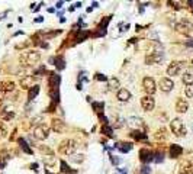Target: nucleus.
Wrapping results in <instances>:
<instances>
[{"label": "nucleus", "instance_id": "nucleus-51", "mask_svg": "<svg viewBox=\"0 0 193 174\" xmlns=\"http://www.w3.org/2000/svg\"><path fill=\"white\" fill-rule=\"evenodd\" d=\"M74 8H81V2H77V3L74 5Z\"/></svg>", "mask_w": 193, "mask_h": 174}, {"label": "nucleus", "instance_id": "nucleus-32", "mask_svg": "<svg viewBox=\"0 0 193 174\" xmlns=\"http://www.w3.org/2000/svg\"><path fill=\"white\" fill-rule=\"evenodd\" d=\"M91 108L100 115V112L105 109V103H103V102H91Z\"/></svg>", "mask_w": 193, "mask_h": 174}, {"label": "nucleus", "instance_id": "nucleus-9", "mask_svg": "<svg viewBox=\"0 0 193 174\" xmlns=\"http://www.w3.org/2000/svg\"><path fill=\"white\" fill-rule=\"evenodd\" d=\"M141 106H142V109L145 110V112H151V110H154V108H155V100H154V97L152 96H144L142 99H141Z\"/></svg>", "mask_w": 193, "mask_h": 174}, {"label": "nucleus", "instance_id": "nucleus-36", "mask_svg": "<svg viewBox=\"0 0 193 174\" xmlns=\"http://www.w3.org/2000/svg\"><path fill=\"white\" fill-rule=\"evenodd\" d=\"M164 161V154L163 152H154V162L160 164Z\"/></svg>", "mask_w": 193, "mask_h": 174}, {"label": "nucleus", "instance_id": "nucleus-50", "mask_svg": "<svg viewBox=\"0 0 193 174\" xmlns=\"http://www.w3.org/2000/svg\"><path fill=\"white\" fill-rule=\"evenodd\" d=\"M91 8H99V3H98V2H93V3H91Z\"/></svg>", "mask_w": 193, "mask_h": 174}, {"label": "nucleus", "instance_id": "nucleus-27", "mask_svg": "<svg viewBox=\"0 0 193 174\" xmlns=\"http://www.w3.org/2000/svg\"><path fill=\"white\" fill-rule=\"evenodd\" d=\"M19 147H21V149H22L23 152H26V154H29V155H31V154H34V151L29 148V144H28L23 138H21V139H19Z\"/></svg>", "mask_w": 193, "mask_h": 174}, {"label": "nucleus", "instance_id": "nucleus-2", "mask_svg": "<svg viewBox=\"0 0 193 174\" xmlns=\"http://www.w3.org/2000/svg\"><path fill=\"white\" fill-rule=\"evenodd\" d=\"M170 128H171V132L176 135V136H179V138H183V136H186V126H184V123H183V121L180 119V118H174L171 122H170Z\"/></svg>", "mask_w": 193, "mask_h": 174}, {"label": "nucleus", "instance_id": "nucleus-15", "mask_svg": "<svg viewBox=\"0 0 193 174\" xmlns=\"http://www.w3.org/2000/svg\"><path fill=\"white\" fill-rule=\"evenodd\" d=\"M139 160L142 162H151V161H154V152L150 151L148 148H142L139 151Z\"/></svg>", "mask_w": 193, "mask_h": 174}, {"label": "nucleus", "instance_id": "nucleus-28", "mask_svg": "<svg viewBox=\"0 0 193 174\" xmlns=\"http://www.w3.org/2000/svg\"><path fill=\"white\" fill-rule=\"evenodd\" d=\"M44 164L47 168H52L55 164H57V158L52 157V155H48V157H44Z\"/></svg>", "mask_w": 193, "mask_h": 174}, {"label": "nucleus", "instance_id": "nucleus-1", "mask_svg": "<svg viewBox=\"0 0 193 174\" xmlns=\"http://www.w3.org/2000/svg\"><path fill=\"white\" fill-rule=\"evenodd\" d=\"M76 149H77V142H76L74 139H64V141L60 144V147H58V152H60V154H63V155H70V157L76 152Z\"/></svg>", "mask_w": 193, "mask_h": 174}, {"label": "nucleus", "instance_id": "nucleus-6", "mask_svg": "<svg viewBox=\"0 0 193 174\" xmlns=\"http://www.w3.org/2000/svg\"><path fill=\"white\" fill-rule=\"evenodd\" d=\"M142 87L148 96H152L157 90V84H155V80L152 77H144L142 80Z\"/></svg>", "mask_w": 193, "mask_h": 174}, {"label": "nucleus", "instance_id": "nucleus-17", "mask_svg": "<svg viewBox=\"0 0 193 174\" xmlns=\"http://www.w3.org/2000/svg\"><path fill=\"white\" fill-rule=\"evenodd\" d=\"M181 80H183V83L186 86H192L193 84V67H187L184 70V74H183Z\"/></svg>", "mask_w": 193, "mask_h": 174}, {"label": "nucleus", "instance_id": "nucleus-20", "mask_svg": "<svg viewBox=\"0 0 193 174\" xmlns=\"http://www.w3.org/2000/svg\"><path fill=\"white\" fill-rule=\"evenodd\" d=\"M21 86H22V89H31V87H34V75H25L21 80Z\"/></svg>", "mask_w": 193, "mask_h": 174}, {"label": "nucleus", "instance_id": "nucleus-52", "mask_svg": "<svg viewBox=\"0 0 193 174\" xmlns=\"http://www.w3.org/2000/svg\"><path fill=\"white\" fill-rule=\"evenodd\" d=\"M2 102H3V95L0 93V103H2Z\"/></svg>", "mask_w": 193, "mask_h": 174}, {"label": "nucleus", "instance_id": "nucleus-34", "mask_svg": "<svg viewBox=\"0 0 193 174\" xmlns=\"http://www.w3.org/2000/svg\"><path fill=\"white\" fill-rule=\"evenodd\" d=\"M90 36V32H87V31H80V34L76 36V41L77 42H83L84 39H87Z\"/></svg>", "mask_w": 193, "mask_h": 174}, {"label": "nucleus", "instance_id": "nucleus-26", "mask_svg": "<svg viewBox=\"0 0 193 174\" xmlns=\"http://www.w3.org/2000/svg\"><path fill=\"white\" fill-rule=\"evenodd\" d=\"M131 136L134 138V139H137V141H147V134H144V132H141V131H132L131 132Z\"/></svg>", "mask_w": 193, "mask_h": 174}, {"label": "nucleus", "instance_id": "nucleus-21", "mask_svg": "<svg viewBox=\"0 0 193 174\" xmlns=\"http://www.w3.org/2000/svg\"><path fill=\"white\" fill-rule=\"evenodd\" d=\"M0 116H2V119H5V121H10V119L15 118V110L10 109V108H5L2 112H0Z\"/></svg>", "mask_w": 193, "mask_h": 174}, {"label": "nucleus", "instance_id": "nucleus-31", "mask_svg": "<svg viewBox=\"0 0 193 174\" xmlns=\"http://www.w3.org/2000/svg\"><path fill=\"white\" fill-rule=\"evenodd\" d=\"M70 160H71L73 162H76V164H81V162L86 160V157H84V154H73V155L70 157Z\"/></svg>", "mask_w": 193, "mask_h": 174}, {"label": "nucleus", "instance_id": "nucleus-29", "mask_svg": "<svg viewBox=\"0 0 193 174\" xmlns=\"http://www.w3.org/2000/svg\"><path fill=\"white\" fill-rule=\"evenodd\" d=\"M109 81V89L111 90H119V87H121V83H119V80L116 78V77H112V78H109L108 80Z\"/></svg>", "mask_w": 193, "mask_h": 174}, {"label": "nucleus", "instance_id": "nucleus-48", "mask_svg": "<svg viewBox=\"0 0 193 174\" xmlns=\"http://www.w3.org/2000/svg\"><path fill=\"white\" fill-rule=\"evenodd\" d=\"M63 5H64V2H57V3H55V8H57V9H61Z\"/></svg>", "mask_w": 193, "mask_h": 174}, {"label": "nucleus", "instance_id": "nucleus-13", "mask_svg": "<svg viewBox=\"0 0 193 174\" xmlns=\"http://www.w3.org/2000/svg\"><path fill=\"white\" fill-rule=\"evenodd\" d=\"M179 174H193V161L186 160L179 167Z\"/></svg>", "mask_w": 193, "mask_h": 174}, {"label": "nucleus", "instance_id": "nucleus-41", "mask_svg": "<svg viewBox=\"0 0 193 174\" xmlns=\"http://www.w3.org/2000/svg\"><path fill=\"white\" fill-rule=\"evenodd\" d=\"M111 162H112L113 165H119V164L122 162V160H121L119 157H113V155H111Z\"/></svg>", "mask_w": 193, "mask_h": 174}, {"label": "nucleus", "instance_id": "nucleus-23", "mask_svg": "<svg viewBox=\"0 0 193 174\" xmlns=\"http://www.w3.org/2000/svg\"><path fill=\"white\" fill-rule=\"evenodd\" d=\"M15 90V83L12 81H0V92H12Z\"/></svg>", "mask_w": 193, "mask_h": 174}, {"label": "nucleus", "instance_id": "nucleus-47", "mask_svg": "<svg viewBox=\"0 0 193 174\" xmlns=\"http://www.w3.org/2000/svg\"><path fill=\"white\" fill-rule=\"evenodd\" d=\"M186 47H190V48H193V39H189V41H186Z\"/></svg>", "mask_w": 193, "mask_h": 174}, {"label": "nucleus", "instance_id": "nucleus-18", "mask_svg": "<svg viewBox=\"0 0 193 174\" xmlns=\"http://www.w3.org/2000/svg\"><path fill=\"white\" fill-rule=\"evenodd\" d=\"M187 109H189V103H187V100L179 97L177 102H176V110H177L179 113H186Z\"/></svg>", "mask_w": 193, "mask_h": 174}, {"label": "nucleus", "instance_id": "nucleus-22", "mask_svg": "<svg viewBox=\"0 0 193 174\" xmlns=\"http://www.w3.org/2000/svg\"><path fill=\"white\" fill-rule=\"evenodd\" d=\"M122 154H125V152H129L132 148H134V145L131 144V142H119V144H116L115 145Z\"/></svg>", "mask_w": 193, "mask_h": 174}, {"label": "nucleus", "instance_id": "nucleus-25", "mask_svg": "<svg viewBox=\"0 0 193 174\" xmlns=\"http://www.w3.org/2000/svg\"><path fill=\"white\" fill-rule=\"evenodd\" d=\"M38 93H39V86H38V84H35L34 87H31V89H29V93H28V100H29V102H32V100L38 96Z\"/></svg>", "mask_w": 193, "mask_h": 174}, {"label": "nucleus", "instance_id": "nucleus-35", "mask_svg": "<svg viewBox=\"0 0 193 174\" xmlns=\"http://www.w3.org/2000/svg\"><path fill=\"white\" fill-rule=\"evenodd\" d=\"M60 164H61V171H63V173H65V174H76V171L71 170V168L67 165L65 161H60Z\"/></svg>", "mask_w": 193, "mask_h": 174}, {"label": "nucleus", "instance_id": "nucleus-39", "mask_svg": "<svg viewBox=\"0 0 193 174\" xmlns=\"http://www.w3.org/2000/svg\"><path fill=\"white\" fill-rule=\"evenodd\" d=\"M184 95H186L187 97H193V84L186 87V89H184Z\"/></svg>", "mask_w": 193, "mask_h": 174}, {"label": "nucleus", "instance_id": "nucleus-45", "mask_svg": "<svg viewBox=\"0 0 193 174\" xmlns=\"http://www.w3.org/2000/svg\"><path fill=\"white\" fill-rule=\"evenodd\" d=\"M6 167V161L5 160H0V170H3Z\"/></svg>", "mask_w": 193, "mask_h": 174}, {"label": "nucleus", "instance_id": "nucleus-11", "mask_svg": "<svg viewBox=\"0 0 193 174\" xmlns=\"http://www.w3.org/2000/svg\"><path fill=\"white\" fill-rule=\"evenodd\" d=\"M126 123H128V126L134 128V131H139L141 128H144V121H142L141 118H138V116H131V118H128V119H126Z\"/></svg>", "mask_w": 193, "mask_h": 174}, {"label": "nucleus", "instance_id": "nucleus-16", "mask_svg": "<svg viewBox=\"0 0 193 174\" xmlns=\"http://www.w3.org/2000/svg\"><path fill=\"white\" fill-rule=\"evenodd\" d=\"M116 99L119 102H129L132 99V95L128 89H119L118 93H116Z\"/></svg>", "mask_w": 193, "mask_h": 174}, {"label": "nucleus", "instance_id": "nucleus-12", "mask_svg": "<svg viewBox=\"0 0 193 174\" xmlns=\"http://www.w3.org/2000/svg\"><path fill=\"white\" fill-rule=\"evenodd\" d=\"M51 128H52V131H55L57 134H63V132H65L67 125H65V122H63L61 119L54 118V119L51 121Z\"/></svg>", "mask_w": 193, "mask_h": 174}, {"label": "nucleus", "instance_id": "nucleus-10", "mask_svg": "<svg viewBox=\"0 0 193 174\" xmlns=\"http://www.w3.org/2000/svg\"><path fill=\"white\" fill-rule=\"evenodd\" d=\"M160 89H161V92H164V93H170L171 90H173V87H174V83H173V80L171 78H168V77H163L161 80H160Z\"/></svg>", "mask_w": 193, "mask_h": 174}, {"label": "nucleus", "instance_id": "nucleus-14", "mask_svg": "<svg viewBox=\"0 0 193 174\" xmlns=\"http://www.w3.org/2000/svg\"><path fill=\"white\" fill-rule=\"evenodd\" d=\"M60 83H61V75H58V74H55V73L49 74V78H48V86L51 87V90H58Z\"/></svg>", "mask_w": 193, "mask_h": 174}, {"label": "nucleus", "instance_id": "nucleus-38", "mask_svg": "<svg viewBox=\"0 0 193 174\" xmlns=\"http://www.w3.org/2000/svg\"><path fill=\"white\" fill-rule=\"evenodd\" d=\"M129 26H131V25H129L128 22H126V23H125V22H122V23H119V31H121V34H124V32H126V31L129 29Z\"/></svg>", "mask_w": 193, "mask_h": 174}, {"label": "nucleus", "instance_id": "nucleus-24", "mask_svg": "<svg viewBox=\"0 0 193 174\" xmlns=\"http://www.w3.org/2000/svg\"><path fill=\"white\" fill-rule=\"evenodd\" d=\"M54 65L57 67V70L58 71H61V70H64L65 68V60H64V57L63 55H58L57 58H54Z\"/></svg>", "mask_w": 193, "mask_h": 174}, {"label": "nucleus", "instance_id": "nucleus-44", "mask_svg": "<svg viewBox=\"0 0 193 174\" xmlns=\"http://www.w3.org/2000/svg\"><path fill=\"white\" fill-rule=\"evenodd\" d=\"M8 13H9V10H5V12H2V13H0V21H3V19L8 16Z\"/></svg>", "mask_w": 193, "mask_h": 174}, {"label": "nucleus", "instance_id": "nucleus-3", "mask_svg": "<svg viewBox=\"0 0 193 174\" xmlns=\"http://www.w3.org/2000/svg\"><path fill=\"white\" fill-rule=\"evenodd\" d=\"M39 60H41V54L38 51H28L23 55H21V62H23V65H34L39 62Z\"/></svg>", "mask_w": 193, "mask_h": 174}, {"label": "nucleus", "instance_id": "nucleus-40", "mask_svg": "<svg viewBox=\"0 0 193 174\" xmlns=\"http://www.w3.org/2000/svg\"><path fill=\"white\" fill-rule=\"evenodd\" d=\"M6 135H8V129L5 128L3 123H0V138H6Z\"/></svg>", "mask_w": 193, "mask_h": 174}, {"label": "nucleus", "instance_id": "nucleus-46", "mask_svg": "<svg viewBox=\"0 0 193 174\" xmlns=\"http://www.w3.org/2000/svg\"><path fill=\"white\" fill-rule=\"evenodd\" d=\"M34 22H36V23H41V22H44V18H42V16H38L36 19H34Z\"/></svg>", "mask_w": 193, "mask_h": 174}, {"label": "nucleus", "instance_id": "nucleus-19", "mask_svg": "<svg viewBox=\"0 0 193 174\" xmlns=\"http://www.w3.org/2000/svg\"><path fill=\"white\" fill-rule=\"evenodd\" d=\"M181 154H183V148H181L180 145L173 144V145L170 147V157H171V158H179Z\"/></svg>", "mask_w": 193, "mask_h": 174}, {"label": "nucleus", "instance_id": "nucleus-49", "mask_svg": "<svg viewBox=\"0 0 193 174\" xmlns=\"http://www.w3.org/2000/svg\"><path fill=\"white\" fill-rule=\"evenodd\" d=\"M31 168H32V170H35V171H38V164H36V162L31 164Z\"/></svg>", "mask_w": 193, "mask_h": 174}, {"label": "nucleus", "instance_id": "nucleus-42", "mask_svg": "<svg viewBox=\"0 0 193 174\" xmlns=\"http://www.w3.org/2000/svg\"><path fill=\"white\" fill-rule=\"evenodd\" d=\"M96 80H99V81H106L108 80V77L105 75V74H100V73H98L96 74V77H94Z\"/></svg>", "mask_w": 193, "mask_h": 174}, {"label": "nucleus", "instance_id": "nucleus-37", "mask_svg": "<svg viewBox=\"0 0 193 174\" xmlns=\"http://www.w3.org/2000/svg\"><path fill=\"white\" fill-rule=\"evenodd\" d=\"M138 174H151V167L150 165H142L141 168H139V171H138Z\"/></svg>", "mask_w": 193, "mask_h": 174}, {"label": "nucleus", "instance_id": "nucleus-7", "mask_svg": "<svg viewBox=\"0 0 193 174\" xmlns=\"http://www.w3.org/2000/svg\"><path fill=\"white\" fill-rule=\"evenodd\" d=\"M164 60V52L163 51H154V52H150L147 57H145V64L147 65H152V64H158Z\"/></svg>", "mask_w": 193, "mask_h": 174}, {"label": "nucleus", "instance_id": "nucleus-5", "mask_svg": "<svg viewBox=\"0 0 193 174\" xmlns=\"http://www.w3.org/2000/svg\"><path fill=\"white\" fill-rule=\"evenodd\" d=\"M48 136H49V128H48L47 125L35 126V129H34V138H35V139H38V141H45Z\"/></svg>", "mask_w": 193, "mask_h": 174}, {"label": "nucleus", "instance_id": "nucleus-43", "mask_svg": "<svg viewBox=\"0 0 193 174\" xmlns=\"http://www.w3.org/2000/svg\"><path fill=\"white\" fill-rule=\"evenodd\" d=\"M44 71H45V67L42 65V67H39V68H38V70L35 71V75H41V74H42Z\"/></svg>", "mask_w": 193, "mask_h": 174}, {"label": "nucleus", "instance_id": "nucleus-4", "mask_svg": "<svg viewBox=\"0 0 193 174\" xmlns=\"http://www.w3.org/2000/svg\"><path fill=\"white\" fill-rule=\"evenodd\" d=\"M174 28H176L177 32H180V34H183V35H190V34H193V23H192L190 21H187V19H181L180 22H177V23L174 25Z\"/></svg>", "mask_w": 193, "mask_h": 174}, {"label": "nucleus", "instance_id": "nucleus-33", "mask_svg": "<svg viewBox=\"0 0 193 174\" xmlns=\"http://www.w3.org/2000/svg\"><path fill=\"white\" fill-rule=\"evenodd\" d=\"M111 18H112V16H106L105 19H102V22L99 23L98 29H100V31H106V28H108V25H109V22H111Z\"/></svg>", "mask_w": 193, "mask_h": 174}, {"label": "nucleus", "instance_id": "nucleus-54", "mask_svg": "<svg viewBox=\"0 0 193 174\" xmlns=\"http://www.w3.org/2000/svg\"><path fill=\"white\" fill-rule=\"evenodd\" d=\"M192 131H193V123H192Z\"/></svg>", "mask_w": 193, "mask_h": 174}, {"label": "nucleus", "instance_id": "nucleus-30", "mask_svg": "<svg viewBox=\"0 0 193 174\" xmlns=\"http://www.w3.org/2000/svg\"><path fill=\"white\" fill-rule=\"evenodd\" d=\"M102 134L106 135L108 138H115V135H113V129H112L109 125H103V126H102Z\"/></svg>", "mask_w": 193, "mask_h": 174}, {"label": "nucleus", "instance_id": "nucleus-8", "mask_svg": "<svg viewBox=\"0 0 193 174\" xmlns=\"http://www.w3.org/2000/svg\"><path fill=\"white\" fill-rule=\"evenodd\" d=\"M184 61H173L168 67H167V74L168 75H179L181 73V70L184 68Z\"/></svg>", "mask_w": 193, "mask_h": 174}, {"label": "nucleus", "instance_id": "nucleus-53", "mask_svg": "<svg viewBox=\"0 0 193 174\" xmlns=\"http://www.w3.org/2000/svg\"><path fill=\"white\" fill-rule=\"evenodd\" d=\"M45 174H54V173H51L49 170H45Z\"/></svg>", "mask_w": 193, "mask_h": 174}]
</instances>
